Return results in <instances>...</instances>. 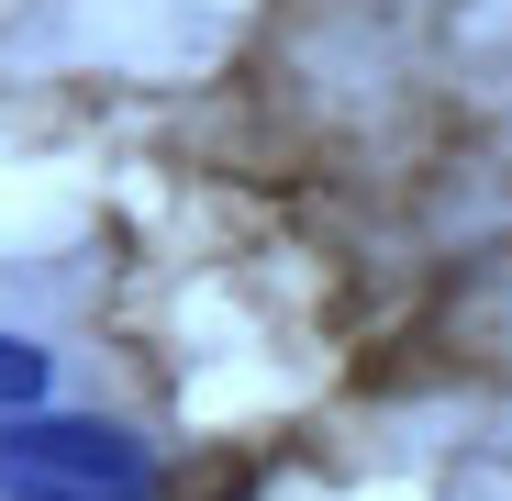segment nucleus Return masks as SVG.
I'll return each instance as SVG.
<instances>
[{"mask_svg": "<svg viewBox=\"0 0 512 501\" xmlns=\"http://www.w3.org/2000/svg\"><path fill=\"white\" fill-rule=\"evenodd\" d=\"M0 501H156V457L90 412H12L0 424Z\"/></svg>", "mask_w": 512, "mask_h": 501, "instance_id": "f257e3e1", "label": "nucleus"}, {"mask_svg": "<svg viewBox=\"0 0 512 501\" xmlns=\"http://www.w3.org/2000/svg\"><path fill=\"white\" fill-rule=\"evenodd\" d=\"M34 401H45V346L0 334V424H12V412H34Z\"/></svg>", "mask_w": 512, "mask_h": 501, "instance_id": "f03ea898", "label": "nucleus"}]
</instances>
